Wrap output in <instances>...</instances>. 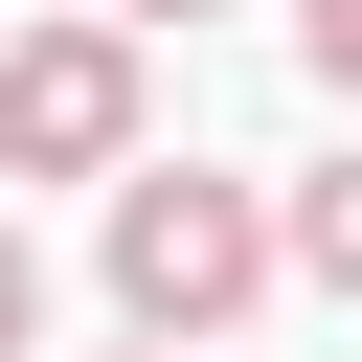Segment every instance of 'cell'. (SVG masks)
<instances>
[{"label":"cell","instance_id":"1","mask_svg":"<svg viewBox=\"0 0 362 362\" xmlns=\"http://www.w3.org/2000/svg\"><path fill=\"white\" fill-rule=\"evenodd\" d=\"M272 294V204L204 181V158H113V317L136 339H226Z\"/></svg>","mask_w":362,"mask_h":362},{"label":"cell","instance_id":"2","mask_svg":"<svg viewBox=\"0 0 362 362\" xmlns=\"http://www.w3.org/2000/svg\"><path fill=\"white\" fill-rule=\"evenodd\" d=\"M136 113H158V90H136V23H113V0L0 45V181H113Z\"/></svg>","mask_w":362,"mask_h":362},{"label":"cell","instance_id":"3","mask_svg":"<svg viewBox=\"0 0 362 362\" xmlns=\"http://www.w3.org/2000/svg\"><path fill=\"white\" fill-rule=\"evenodd\" d=\"M272 272H317V294H362V158H317V181H294V226H272Z\"/></svg>","mask_w":362,"mask_h":362},{"label":"cell","instance_id":"4","mask_svg":"<svg viewBox=\"0 0 362 362\" xmlns=\"http://www.w3.org/2000/svg\"><path fill=\"white\" fill-rule=\"evenodd\" d=\"M294 45H317V90L362 113V0H294Z\"/></svg>","mask_w":362,"mask_h":362},{"label":"cell","instance_id":"5","mask_svg":"<svg viewBox=\"0 0 362 362\" xmlns=\"http://www.w3.org/2000/svg\"><path fill=\"white\" fill-rule=\"evenodd\" d=\"M23 339H45V249L0 226V362H23Z\"/></svg>","mask_w":362,"mask_h":362},{"label":"cell","instance_id":"6","mask_svg":"<svg viewBox=\"0 0 362 362\" xmlns=\"http://www.w3.org/2000/svg\"><path fill=\"white\" fill-rule=\"evenodd\" d=\"M113 23H204V0H113Z\"/></svg>","mask_w":362,"mask_h":362},{"label":"cell","instance_id":"7","mask_svg":"<svg viewBox=\"0 0 362 362\" xmlns=\"http://www.w3.org/2000/svg\"><path fill=\"white\" fill-rule=\"evenodd\" d=\"M136 362H204V339H136Z\"/></svg>","mask_w":362,"mask_h":362}]
</instances>
